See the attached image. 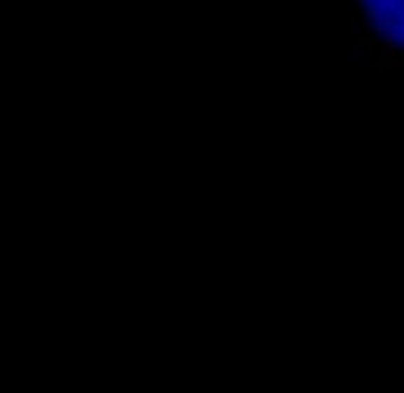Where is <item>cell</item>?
Instances as JSON below:
<instances>
[{"instance_id": "obj_1", "label": "cell", "mask_w": 404, "mask_h": 393, "mask_svg": "<svg viewBox=\"0 0 404 393\" xmlns=\"http://www.w3.org/2000/svg\"><path fill=\"white\" fill-rule=\"evenodd\" d=\"M351 32L372 68H404V0H355Z\"/></svg>"}]
</instances>
